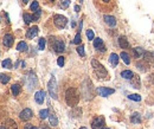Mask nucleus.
I'll list each match as a JSON object with an SVG mask.
<instances>
[{
  "label": "nucleus",
  "mask_w": 154,
  "mask_h": 129,
  "mask_svg": "<svg viewBox=\"0 0 154 129\" xmlns=\"http://www.w3.org/2000/svg\"><path fill=\"white\" fill-rule=\"evenodd\" d=\"M120 57L122 58V60L124 62V64H129L131 63V58H129V55H128L127 52H121V55H120Z\"/></svg>",
  "instance_id": "obj_23"
},
{
  "label": "nucleus",
  "mask_w": 154,
  "mask_h": 129,
  "mask_svg": "<svg viewBox=\"0 0 154 129\" xmlns=\"http://www.w3.org/2000/svg\"><path fill=\"white\" fill-rule=\"evenodd\" d=\"M10 78L11 77L6 73H0V83H3V84H6L10 82Z\"/></svg>",
  "instance_id": "obj_22"
},
{
  "label": "nucleus",
  "mask_w": 154,
  "mask_h": 129,
  "mask_svg": "<svg viewBox=\"0 0 154 129\" xmlns=\"http://www.w3.org/2000/svg\"><path fill=\"white\" fill-rule=\"evenodd\" d=\"M77 52H78V55L81 57H84V55H85V52H84V46L83 45H78V46H77Z\"/></svg>",
  "instance_id": "obj_31"
},
{
  "label": "nucleus",
  "mask_w": 154,
  "mask_h": 129,
  "mask_svg": "<svg viewBox=\"0 0 154 129\" xmlns=\"http://www.w3.org/2000/svg\"><path fill=\"white\" fill-rule=\"evenodd\" d=\"M144 57H145V59H146L147 62L154 63V52H146V51H145Z\"/></svg>",
  "instance_id": "obj_19"
},
{
  "label": "nucleus",
  "mask_w": 154,
  "mask_h": 129,
  "mask_svg": "<svg viewBox=\"0 0 154 129\" xmlns=\"http://www.w3.org/2000/svg\"><path fill=\"white\" fill-rule=\"evenodd\" d=\"M128 98L132 99V101H135V102H140L141 101V96L139 94H132V95L128 96Z\"/></svg>",
  "instance_id": "obj_28"
},
{
  "label": "nucleus",
  "mask_w": 154,
  "mask_h": 129,
  "mask_svg": "<svg viewBox=\"0 0 154 129\" xmlns=\"http://www.w3.org/2000/svg\"><path fill=\"white\" fill-rule=\"evenodd\" d=\"M1 65L4 67V68H6V69H11L12 68V62H11V59H5V60H3V63H1Z\"/></svg>",
  "instance_id": "obj_27"
},
{
  "label": "nucleus",
  "mask_w": 154,
  "mask_h": 129,
  "mask_svg": "<svg viewBox=\"0 0 154 129\" xmlns=\"http://www.w3.org/2000/svg\"><path fill=\"white\" fill-rule=\"evenodd\" d=\"M133 76H134V73L132 71H129V70H123L121 72V77H123L124 80H132Z\"/></svg>",
  "instance_id": "obj_17"
},
{
  "label": "nucleus",
  "mask_w": 154,
  "mask_h": 129,
  "mask_svg": "<svg viewBox=\"0 0 154 129\" xmlns=\"http://www.w3.org/2000/svg\"><path fill=\"white\" fill-rule=\"evenodd\" d=\"M13 42H14V38L11 33H7L4 36V45L6 47H12L13 46Z\"/></svg>",
  "instance_id": "obj_9"
},
{
  "label": "nucleus",
  "mask_w": 154,
  "mask_h": 129,
  "mask_svg": "<svg viewBox=\"0 0 154 129\" xmlns=\"http://www.w3.org/2000/svg\"><path fill=\"white\" fill-rule=\"evenodd\" d=\"M54 23H55V25H56L58 29H64V27L67 26L68 19L64 17V16H62V14H56L54 17Z\"/></svg>",
  "instance_id": "obj_5"
},
{
  "label": "nucleus",
  "mask_w": 154,
  "mask_h": 129,
  "mask_svg": "<svg viewBox=\"0 0 154 129\" xmlns=\"http://www.w3.org/2000/svg\"><path fill=\"white\" fill-rule=\"evenodd\" d=\"M47 116H49V110H47V109H43V110L39 111V117H41V119L44 120V119L47 117Z\"/></svg>",
  "instance_id": "obj_30"
},
{
  "label": "nucleus",
  "mask_w": 154,
  "mask_h": 129,
  "mask_svg": "<svg viewBox=\"0 0 154 129\" xmlns=\"http://www.w3.org/2000/svg\"><path fill=\"white\" fill-rule=\"evenodd\" d=\"M49 117H50V124H51V126H57V124H58V120H57V117H56L55 113H51Z\"/></svg>",
  "instance_id": "obj_21"
},
{
  "label": "nucleus",
  "mask_w": 154,
  "mask_h": 129,
  "mask_svg": "<svg viewBox=\"0 0 154 129\" xmlns=\"http://www.w3.org/2000/svg\"><path fill=\"white\" fill-rule=\"evenodd\" d=\"M80 129H87V128H85V127H81Z\"/></svg>",
  "instance_id": "obj_44"
},
{
  "label": "nucleus",
  "mask_w": 154,
  "mask_h": 129,
  "mask_svg": "<svg viewBox=\"0 0 154 129\" xmlns=\"http://www.w3.org/2000/svg\"><path fill=\"white\" fill-rule=\"evenodd\" d=\"M104 124H106V121H104L103 116H97L91 122V128L93 129H102L104 127Z\"/></svg>",
  "instance_id": "obj_6"
},
{
  "label": "nucleus",
  "mask_w": 154,
  "mask_h": 129,
  "mask_svg": "<svg viewBox=\"0 0 154 129\" xmlns=\"http://www.w3.org/2000/svg\"><path fill=\"white\" fill-rule=\"evenodd\" d=\"M23 3H24V4H28V3H29V0H23Z\"/></svg>",
  "instance_id": "obj_41"
},
{
  "label": "nucleus",
  "mask_w": 154,
  "mask_h": 129,
  "mask_svg": "<svg viewBox=\"0 0 154 129\" xmlns=\"http://www.w3.org/2000/svg\"><path fill=\"white\" fill-rule=\"evenodd\" d=\"M134 54H135V57L139 58L140 56H144L145 51H144L142 49H141V47H135V49H134Z\"/></svg>",
  "instance_id": "obj_26"
},
{
  "label": "nucleus",
  "mask_w": 154,
  "mask_h": 129,
  "mask_svg": "<svg viewBox=\"0 0 154 129\" xmlns=\"http://www.w3.org/2000/svg\"><path fill=\"white\" fill-rule=\"evenodd\" d=\"M34 99H36V102L38 103V104H42V103L44 102V99H45V91H43V90L37 91L34 94Z\"/></svg>",
  "instance_id": "obj_10"
},
{
  "label": "nucleus",
  "mask_w": 154,
  "mask_h": 129,
  "mask_svg": "<svg viewBox=\"0 0 154 129\" xmlns=\"http://www.w3.org/2000/svg\"><path fill=\"white\" fill-rule=\"evenodd\" d=\"M0 129H5V127H3V126H0Z\"/></svg>",
  "instance_id": "obj_43"
},
{
  "label": "nucleus",
  "mask_w": 154,
  "mask_h": 129,
  "mask_svg": "<svg viewBox=\"0 0 154 129\" xmlns=\"http://www.w3.org/2000/svg\"><path fill=\"white\" fill-rule=\"evenodd\" d=\"M47 89H49V93H50V96L52 97V98H55V99H57V82H56V78L52 76L51 77V80H50V82H49V84H47Z\"/></svg>",
  "instance_id": "obj_4"
},
{
  "label": "nucleus",
  "mask_w": 154,
  "mask_h": 129,
  "mask_svg": "<svg viewBox=\"0 0 154 129\" xmlns=\"http://www.w3.org/2000/svg\"><path fill=\"white\" fill-rule=\"evenodd\" d=\"M132 123H140L141 122V117H140V114L139 113H134L131 117Z\"/></svg>",
  "instance_id": "obj_20"
},
{
  "label": "nucleus",
  "mask_w": 154,
  "mask_h": 129,
  "mask_svg": "<svg viewBox=\"0 0 154 129\" xmlns=\"http://www.w3.org/2000/svg\"><path fill=\"white\" fill-rule=\"evenodd\" d=\"M20 90H21V88H20L19 84H13V85L11 86V91H12V94H13L14 96H18L20 94Z\"/></svg>",
  "instance_id": "obj_18"
},
{
  "label": "nucleus",
  "mask_w": 154,
  "mask_h": 129,
  "mask_svg": "<svg viewBox=\"0 0 154 129\" xmlns=\"http://www.w3.org/2000/svg\"><path fill=\"white\" fill-rule=\"evenodd\" d=\"M34 129H38V128H34Z\"/></svg>",
  "instance_id": "obj_46"
},
{
  "label": "nucleus",
  "mask_w": 154,
  "mask_h": 129,
  "mask_svg": "<svg viewBox=\"0 0 154 129\" xmlns=\"http://www.w3.org/2000/svg\"><path fill=\"white\" fill-rule=\"evenodd\" d=\"M4 127H5V129H18V126L13 120H7L4 124Z\"/></svg>",
  "instance_id": "obj_14"
},
{
  "label": "nucleus",
  "mask_w": 154,
  "mask_h": 129,
  "mask_svg": "<svg viewBox=\"0 0 154 129\" xmlns=\"http://www.w3.org/2000/svg\"><path fill=\"white\" fill-rule=\"evenodd\" d=\"M91 67H93L94 72L96 73V76L100 77V78H106V77L108 76V71L106 70V68L102 65L100 62H97L96 59L91 60Z\"/></svg>",
  "instance_id": "obj_2"
},
{
  "label": "nucleus",
  "mask_w": 154,
  "mask_h": 129,
  "mask_svg": "<svg viewBox=\"0 0 154 129\" xmlns=\"http://www.w3.org/2000/svg\"><path fill=\"white\" fill-rule=\"evenodd\" d=\"M103 1H104V3H109V1H110V0H103Z\"/></svg>",
  "instance_id": "obj_42"
},
{
  "label": "nucleus",
  "mask_w": 154,
  "mask_h": 129,
  "mask_svg": "<svg viewBox=\"0 0 154 129\" xmlns=\"http://www.w3.org/2000/svg\"><path fill=\"white\" fill-rule=\"evenodd\" d=\"M94 46L96 49H100L102 51H104V46H103V40L101 39V38H94Z\"/></svg>",
  "instance_id": "obj_13"
},
{
  "label": "nucleus",
  "mask_w": 154,
  "mask_h": 129,
  "mask_svg": "<svg viewBox=\"0 0 154 129\" xmlns=\"http://www.w3.org/2000/svg\"><path fill=\"white\" fill-rule=\"evenodd\" d=\"M45 44H46L45 39H44V38H41L39 43H38V45H39V50H44L45 49Z\"/></svg>",
  "instance_id": "obj_33"
},
{
  "label": "nucleus",
  "mask_w": 154,
  "mask_h": 129,
  "mask_svg": "<svg viewBox=\"0 0 154 129\" xmlns=\"http://www.w3.org/2000/svg\"><path fill=\"white\" fill-rule=\"evenodd\" d=\"M104 21L107 25H109L111 27H114L115 25H116V19H115V17H113V16H108V14L104 16Z\"/></svg>",
  "instance_id": "obj_12"
},
{
  "label": "nucleus",
  "mask_w": 154,
  "mask_h": 129,
  "mask_svg": "<svg viewBox=\"0 0 154 129\" xmlns=\"http://www.w3.org/2000/svg\"><path fill=\"white\" fill-rule=\"evenodd\" d=\"M37 33H38V27H37V26H32V27H30V29L28 30L26 37L29 38V39H32V38H34V37L37 36Z\"/></svg>",
  "instance_id": "obj_11"
},
{
  "label": "nucleus",
  "mask_w": 154,
  "mask_h": 129,
  "mask_svg": "<svg viewBox=\"0 0 154 129\" xmlns=\"http://www.w3.org/2000/svg\"><path fill=\"white\" fill-rule=\"evenodd\" d=\"M38 7H39V4H38V1H33V3L31 4V6H30L31 11H34V12L38 10Z\"/></svg>",
  "instance_id": "obj_35"
},
{
  "label": "nucleus",
  "mask_w": 154,
  "mask_h": 129,
  "mask_svg": "<svg viewBox=\"0 0 154 129\" xmlns=\"http://www.w3.org/2000/svg\"><path fill=\"white\" fill-rule=\"evenodd\" d=\"M132 81V83H133V86L134 88H136V89H139L140 88V78H139V77L138 76H133V78L131 80Z\"/></svg>",
  "instance_id": "obj_25"
},
{
  "label": "nucleus",
  "mask_w": 154,
  "mask_h": 129,
  "mask_svg": "<svg viewBox=\"0 0 154 129\" xmlns=\"http://www.w3.org/2000/svg\"><path fill=\"white\" fill-rule=\"evenodd\" d=\"M75 11H76V12H80V6H78V5L75 6Z\"/></svg>",
  "instance_id": "obj_40"
},
{
  "label": "nucleus",
  "mask_w": 154,
  "mask_h": 129,
  "mask_svg": "<svg viewBox=\"0 0 154 129\" xmlns=\"http://www.w3.org/2000/svg\"><path fill=\"white\" fill-rule=\"evenodd\" d=\"M87 37L89 40H94V31L93 30H88L87 31Z\"/></svg>",
  "instance_id": "obj_34"
},
{
  "label": "nucleus",
  "mask_w": 154,
  "mask_h": 129,
  "mask_svg": "<svg viewBox=\"0 0 154 129\" xmlns=\"http://www.w3.org/2000/svg\"><path fill=\"white\" fill-rule=\"evenodd\" d=\"M50 45L56 52H63L65 50V45H64L63 40L58 39V38H51L50 39Z\"/></svg>",
  "instance_id": "obj_3"
},
{
  "label": "nucleus",
  "mask_w": 154,
  "mask_h": 129,
  "mask_svg": "<svg viewBox=\"0 0 154 129\" xmlns=\"http://www.w3.org/2000/svg\"><path fill=\"white\" fill-rule=\"evenodd\" d=\"M57 64H58V65L59 67H63L64 65V57H58V59H57Z\"/></svg>",
  "instance_id": "obj_37"
},
{
  "label": "nucleus",
  "mask_w": 154,
  "mask_h": 129,
  "mask_svg": "<svg viewBox=\"0 0 154 129\" xmlns=\"http://www.w3.org/2000/svg\"><path fill=\"white\" fill-rule=\"evenodd\" d=\"M104 129H109V128H104Z\"/></svg>",
  "instance_id": "obj_45"
},
{
  "label": "nucleus",
  "mask_w": 154,
  "mask_h": 129,
  "mask_svg": "<svg viewBox=\"0 0 154 129\" xmlns=\"http://www.w3.org/2000/svg\"><path fill=\"white\" fill-rule=\"evenodd\" d=\"M97 93L101 95V96H103V97H107L111 94L115 93V90L114 89H110V88H104V86H101L97 89Z\"/></svg>",
  "instance_id": "obj_8"
},
{
  "label": "nucleus",
  "mask_w": 154,
  "mask_h": 129,
  "mask_svg": "<svg viewBox=\"0 0 154 129\" xmlns=\"http://www.w3.org/2000/svg\"><path fill=\"white\" fill-rule=\"evenodd\" d=\"M69 4H70L69 0H64V3H62V7H63V8H67V7L69 6Z\"/></svg>",
  "instance_id": "obj_38"
},
{
  "label": "nucleus",
  "mask_w": 154,
  "mask_h": 129,
  "mask_svg": "<svg viewBox=\"0 0 154 129\" xmlns=\"http://www.w3.org/2000/svg\"><path fill=\"white\" fill-rule=\"evenodd\" d=\"M17 50L18 51H28V44L25 43V42H20V43H18V45H17Z\"/></svg>",
  "instance_id": "obj_24"
},
{
  "label": "nucleus",
  "mask_w": 154,
  "mask_h": 129,
  "mask_svg": "<svg viewBox=\"0 0 154 129\" xmlns=\"http://www.w3.org/2000/svg\"><path fill=\"white\" fill-rule=\"evenodd\" d=\"M109 62H110L111 65L115 68V67L118 65V63H119V56L116 54H111L110 57H109Z\"/></svg>",
  "instance_id": "obj_15"
},
{
  "label": "nucleus",
  "mask_w": 154,
  "mask_h": 129,
  "mask_svg": "<svg viewBox=\"0 0 154 129\" xmlns=\"http://www.w3.org/2000/svg\"><path fill=\"white\" fill-rule=\"evenodd\" d=\"M81 42H82V39H81V34H80V33H77L72 43H74V44H76V45H78V44H81Z\"/></svg>",
  "instance_id": "obj_32"
},
{
  "label": "nucleus",
  "mask_w": 154,
  "mask_h": 129,
  "mask_svg": "<svg viewBox=\"0 0 154 129\" xmlns=\"http://www.w3.org/2000/svg\"><path fill=\"white\" fill-rule=\"evenodd\" d=\"M119 44H120V46H121L122 49H128V46H129V43H128L127 38L123 37V36L119 38Z\"/></svg>",
  "instance_id": "obj_16"
},
{
  "label": "nucleus",
  "mask_w": 154,
  "mask_h": 129,
  "mask_svg": "<svg viewBox=\"0 0 154 129\" xmlns=\"http://www.w3.org/2000/svg\"><path fill=\"white\" fill-rule=\"evenodd\" d=\"M65 101H67V104L70 107L77 106V103L80 101V95L75 88H69L65 91Z\"/></svg>",
  "instance_id": "obj_1"
},
{
  "label": "nucleus",
  "mask_w": 154,
  "mask_h": 129,
  "mask_svg": "<svg viewBox=\"0 0 154 129\" xmlns=\"http://www.w3.org/2000/svg\"><path fill=\"white\" fill-rule=\"evenodd\" d=\"M32 116H33V111H32L31 109H29V108L24 109V110L19 114V117H20V120H23V121H29L30 119H32Z\"/></svg>",
  "instance_id": "obj_7"
},
{
  "label": "nucleus",
  "mask_w": 154,
  "mask_h": 129,
  "mask_svg": "<svg viewBox=\"0 0 154 129\" xmlns=\"http://www.w3.org/2000/svg\"><path fill=\"white\" fill-rule=\"evenodd\" d=\"M41 14H42V11L38 8L37 11H36V14H33V20H38L41 18Z\"/></svg>",
  "instance_id": "obj_36"
},
{
  "label": "nucleus",
  "mask_w": 154,
  "mask_h": 129,
  "mask_svg": "<svg viewBox=\"0 0 154 129\" xmlns=\"http://www.w3.org/2000/svg\"><path fill=\"white\" fill-rule=\"evenodd\" d=\"M24 20L26 24H30L31 21H33V16H31L29 13H24Z\"/></svg>",
  "instance_id": "obj_29"
},
{
  "label": "nucleus",
  "mask_w": 154,
  "mask_h": 129,
  "mask_svg": "<svg viewBox=\"0 0 154 129\" xmlns=\"http://www.w3.org/2000/svg\"><path fill=\"white\" fill-rule=\"evenodd\" d=\"M24 129H34V128H33V126L31 123H28V124H25V128Z\"/></svg>",
  "instance_id": "obj_39"
}]
</instances>
